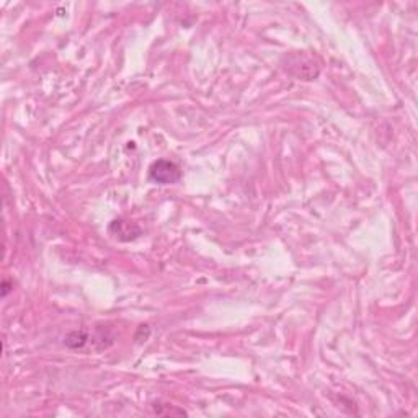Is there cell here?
<instances>
[{"instance_id":"277c9868","label":"cell","mask_w":418,"mask_h":418,"mask_svg":"<svg viewBox=\"0 0 418 418\" xmlns=\"http://www.w3.org/2000/svg\"><path fill=\"white\" fill-rule=\"evenodd\" d=\"M87 341V335L84 332H72L65 336V345L69 348H82Z\"/></svg>"},{"instance_id":"7a4b0ae2","label":"cell","mask_w":418,"mask_h":418,"mask_svg":"<svg viewBox=\"0 0 418 418\" xmlns=\"http://www.w3.org/2000/svg\"><path fill=\"white\" fill-rule=\"evenodd\" d=\"M182 178V170L175 162L157 160L149 168V180L157 185H172Z\"/></svg>"},{"instance_id":"3957f363","label":"cell","mask_w":418,"mask_h":418,"mask_svg":"<svg viewBox=\"0 0 418 418\" xmlns=\"http://www.w3.org/2000/svg\"><path fill=\"white\" fill-rule=\"evenodd\" d=\"M108 232L115 239H118V241H121V242L134 241V239H137L142 234L141 227L137 226L136 222L127 221V219H123V217L115 219V221L110 224Z\"/></svg>"},{"instance_id":"6da1fadb","label":"cell","mask_w":418,"mask_h":418,"mask_svg":"<svg viewBox=\"0 0 418 418\" xmlns=\"http://www.w3.org/2000/svg\"><path fill=\"white\" fill-rule=\"evenodd\" d=\"M283 68L289 75L299 80H314L320 74V61L309 51H296L284 56Z\"/></svg>"}]
</instances>
